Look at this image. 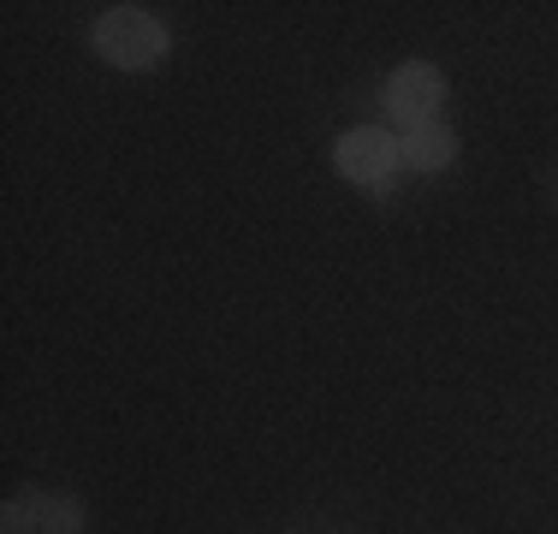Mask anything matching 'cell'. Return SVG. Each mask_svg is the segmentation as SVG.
<instances>
[{
  "label": "cell",
  "instance_id": "obj_1",
  "mask_svg": "<svg viewBox=\"0 0 558 534\" xmlns=\"http://www.w3.org/2000/svg\"><path fill=\"white\" fill-rule=\"evenodd\" d=\"M96 53L108 65H119V72H149L167 53V31H161V19L143 12V7H113V12H101V24H96Z\"/></svg>",
  "mask_w": 558,
  "mask_h": 534
},
{
  "label": "cell",
  "instance_id": "obj_2",
  "mask_svg": "<svg viewBox=\"0 0 558 534\" xmlns=\"http://www.w3.org/2000/svg\"><path fill=\"white\" fill-rule=\"evenodd\" d=\"M333 160H339V172L351 184H387V172L398 167V143L380 125H356V131H344V137H339Z\"/></svg>",
  "mask_w": 558,
  "mask_h": 534
},
{
  "label": "cell",
  "instance_id": "obj_3",
  "mask_svg": "<svg viewBox=\"0 0 558 534\" xmlns=\"http://www.w3.org/2000/svg\"><path fill=\"white\" fill-rule=\"evenodd\" d=\"M440 96H446V77L434 72V65H422V60L398 65L392 84H387V107L404 119V125H428L434 107H440Z\"/></svg>",
  "mask_w": 558,
  "mask_h": 534
},
{
  "label": "cell",
  "instance_id": "obj_4",
  "mask_svg": "<svg viewBox=\"0 0 558 534\" xmlns=\"http://www.w3.org/2000/svg\"><path fill=\"white\" fill-rule=\"evenodd\" d=\"M451 155H458V137H451L446 125H410V137H404V149H398V160H410L416 172H440L451 167Z\"/></svg>",
  "mask_w": 558,
  "mask_h": 534
},
{
  "label": "cell",
  "instance_id": "obj_5",
  "mask_svg": "<svg viewBox=\"0 0 558 534\" xmlns=\"http://www.w3.org/2000/svg\"><path fill=\"white\" fill-rule=\"evenodd\" d=\"M36 523H43V534H84V511H77L72 499H36Z\"/></svg>",
  "mask_w": 558,
  "mask_h": 534
},
{
  "label": "cell",
  "instance_id": "obj_6",
  "mask_svg": "<svg viewBox=\"0 0 558 534\" xmlns=\"http://www.w3.org/2000/svg\"><path fill=\"white\" fill-rule=\"evenodd\" d=\"M0 529L7 534H43V523H36V499H12L7 517H0Z\"/></svg>",
  "mask_w": 558,
  "mask_h": 534
}]
</instances>
